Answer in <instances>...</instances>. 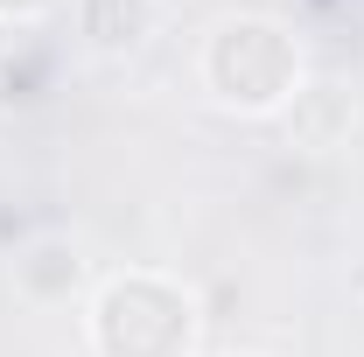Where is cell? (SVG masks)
<instances>
[{
  "label": "cell",
  "instance_id": "cell-5",
  "mask_svg": "<svg viewBox=\"0 0 364 357\" xmlns=\"http://www.w3.org/2000/svg\"><path fill=\"white\" fill-rule=\"evenodd\" d=\"M77 28H85V43L105 49V56L140 49L147 28H154V0H77Z\"/></svg>",
  "mask_w": 364,
  "mask_h": 357
},
{
  "label": "cell",
  "instance_id": "cell-6",
  "mask_svg": "<svg viewBox=\"0 0 364 357\" xmlns=\"http://www.w3.org/2000/svg\"><path fill=\"white\" fill-rule=\"evenodd\" d=\"M225 357H267V351H225Z\"/></svg>",
  "mask_w": 364,
  "mask_h": 357
},
{
  "label": "cell",
  "instance_id": "cell-3",
  "mask_svg": "<svg viewBox=\"0 0 364 357\" xmlns=\"http://www.w3.org/2000/svg\"><path fill=\"white\" fill-rule=\"evenodd\" d=\"M364 119V98L350 78H309V85L294 91V105L280 112V127H287V147H301V154H336V147H350Z\"/></svg>",
  "mask_w": 364,
  "mask_h": 357
},
{
  "label": "cell",
  "instance_id": "cell-1",
  "mask_svg": "<svg viewBox=\"0 0 364 357\" xmlns=\"http://www.w3.org/2000/svg\"><path fill=\"white\" fill-rule=\"evenodd\" d=\"M196 78L203 91L225 105V112H245V119H280L294 105V91L309 85V56H301V36L273 14H225L203 49H196Z\"/></svg>",
  "mask_w": 364,
  "mask_h": 357
},
{
  "label": "cell",
  "instance_id": "cell-4",
  "mask_svg": "<svg viewBox=\"0 0 364 357\" xmlns=\"http://www.w3.org/2000/svg\"><path fill=\"white\" fill-rule=\"evenodd\" d=\"M7 280H14V294H21L28 309H63V302L85 287V252H77V238L43 231V238H28V245L7 260Z\"/></svg>",
  "mask_w": 364,
  "mask_h": 357
},
{
  "label": "cell",
  "instance_id": "cell-2",
  "mask_svg": "<svg viewBox=\"0 0 364 357\" xmlns=\"http://www.w3.org/2000/svg\"><path fill=\"white\" fill-rule=\"evenodd\" d=\"M91 357H189L196 351V294L168 273H119L91 302Z\"/></svg>",
  "mask_w": 364,
  "mask_h": 357
}]
</instances>
